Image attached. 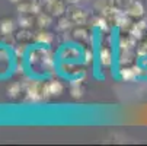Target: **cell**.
I'll return each mask as SVG.
<instances>
[{
    "instance_id": "1",
    "label": "cell",
    "mask_w": 147,
    "mask_h": 146,
    "mask_svg": "<svg viewBox=\"0 0 147 146\" xmlns=\"http://www.w3.org/2000/svg\"><path fill=\"white\" fill-rule=\"evenodd\" d=\"M28 60H29V65H31V66H35V65L39 63V65H41V69L47 70L48 73L54 72V69H55L53 54H51L47 48H44V47L29 50Z\"/></svg>"
},
{
    "instance_id": "2",
    "label": "cell",
    "mask_w": 147,
    "mask_h": 146,
    "mask_svg": "<svg viewBox=\"0 0 147 146\" xmlns=\"http://www.w3.org/2000/svg\"><path fill=\"white\" fill-rule=\"evenodd\" d=\"M69 18L74 25H86L88 19H89V13L86 9L79 7L77 5H70L69 7Z\"/></svg>"
},
{
    "instance_id": "3",
    "label": "cell",
    "mask_w": 147,
    "mask_h": 146,
    "mask_svg": "<svg viewBox=\"0 0 147 146\" xmlns=\"http://www.w3.org/2000/svg\"><path fill=\"white\" fill-rule=\"evenodd\" d=\"M60 58L63 61H71V63H77V60L83 56V53L76 47V45H64L60 50Z\"/></svg>"
},
{
    "instance_id": "4",
    "label": "cell",
    "mask_w": 147,
    "mask_h": 146,
    "mask_svg": "<svg viewBox=\"0 0 147 146\" xmlns=\"http://www.w3.org/2000/svg\"><path fill=\"white\" fill-rule=\"evenodd\" d=\"M144 70L146 69H141L137 66H125L119 69V77L125 82H131V80H136L138 76H141Z\"/></svg>"
},
{
    "instance_id": "5",
    "label": "cell",
    "mask_w": 147,
    "mask_h": 146,
    "mask_svg": "<svg viewBox=\"0 0 147 146\" xmlns=\"http://www.w3.org/2000/svg\"><path fill=\"white\" fill-rule=\"evenodd\" d=\"M53 39H54V35L45 29H38V32L34 34V43L38 44V45H51L53 43Z\"/></svg>"
},
{
    "instance_id": "6",
    "label": "cell",
    "mask_w": 147,
    "mask_h": 146,
    "mask_svg": "<svg viewBox=\"0 0 147 146\" xmlns=\"http://www.w3.org/2000/svg\"><path fill=\"white\" fill-rule=\"evenodd\" d=\"M47 10L51 16H63L66 13V0H53L51 3L47 5Z\"/></svg>"
},
{
    "instance_id": "7",
    "label": "cell",
    "mask_w": 147,
    "mask_h": 146,
    "mask_svg": "<svg viewBox=\"0 0 147 146\" xmlns=\"http://www.w3.org/2000/svg\"><path fill=\"white\" fill-rule=\"evenodd\" d=\"M125 12H127V15L131 19H141L144 16V5L140 2V0H134Z\"/></svg>"
},
{
    "instance_id": "8",
    "label": "cell",
    "mask_w": 147,
    "mask_h": 146,
    "mask_svg": "<svg viewBox=\"0 0 147 146\" xmlns=\"http://www.w3.org/2000/svg\"><path fill=\"white\" fill-rule=\"evenodd\" d=\"M99 63L105 67H109L114 63V54L109 47H100L99 50Z\"/></svg>"
},
{
    "instance_id": "9",
    "label": "cell",
    "mask_w": 147,
    "mask_h": 146,
    "mask_svg": "<svg viewBox=\"0 0 147 146\" xmlns=\"http://www.w3.org/2000/svg\"><path fill=\"white\" fill-rule=\"evenodd\" d=\"M71 35L76 41L79 43H88L90 39V34H89V29L85 28V25H77L73 31H71Z\"/></svg>"
},
{
    "instance_id": "10",
    "label": "cell",
    "mask_w": 147,
    "mask_h": 146,
    "mask_svg": "<svg viewBox=\"0 0 147 146\" xmlns=\"http://www.w3.org/2000/svg\"><path fill=\"white\" fill-rule=\"evenodd\" d=\"M90 26L92 28H96L102 32H109L111 29V24L108 22V19L105 16H95L90 19Z\"/></svg>"
},
{
    "instance_id": "11",
    "label": "cell",
    "mask_w": 147,
    "mask_h": 146,
    "mask_svg": "<svg viewBox=\"0 0 147 146\" xmlns=\"http://www.w3.org/2000/svg\"><path fill=\"white\" fill-rule=\"evenodd\" d=\"M15 37H16L18 44H31L34 41V34L29 29H25V28H20L15 34Z\"/></svg>"
},
{
    "instance_id": "12",
    "label": "cell",
    "mask_w": 147,
    "mask_h": 146,
    "mask_svg": "<svg viewBox=\"0 0 147 146\" xmlns=\"http://www.w3.org/2000/svg\"><path fill=\"white\" fill-rule=\"evenodd\" d=\"M47 91L50 96H58L64 91V85L58 80H51V82H47Z\"/></svg>"
},
{
    "instance_id": "13",
    "label": "cell",
    "mask_w": 147,
    "mask_h": 146,
    "mask_svg": "<svg viewBox=\"0 0 147 146\" xmlns=\"http://www.w3.org/2000/svg\"><path fill=\"white\" fill-rule=\"evenodd\" d=\"M53 24V18L48 13H38L35 18V25L38 26V29H45Z\"/></svg>"
},
{
    "instance_id": "14",
    "label": "cell",
    "mask_w": 147,
    "mask_h": 146,
    "mask_svg": "<svg viewBox=\"0 0 147 146\" xmlns=\"http://www.w3.org/2000/svg\"><path fill=\"white\" fill-rule=\"evenodd\" d=\"M18 24L20 28H25V29H31L35 25V18L31 13H20L19 19H18Z\"/></svg>"
},
{
    "instance_id": "15",
    "label": "cell",
    "mask_w": 147,
    "mask_h": 146,
    "mask_svg": "<svg viewBox=\"0 0 147 146\" xmlns=\"http://www.w3.org/2000/svg\"><path fill=\"white\" fill-rule=\"evenodd\" d=\"M22 88H24V85L20 82H12L10 85L7 86V89H6V92H7V96L9 98H18L20 94H22Z\"/></svg>"
},
{
    "instance_id": "16",
    "label": "cell",
    "mask_w": 147,
    "mask_h": 146,
    "mask_svg": "<svg viewBox=\"0 0 147 146\" xmlns=\"http://www.w3.org/2000/svg\"><path fill=\"white\" fill-rule=\"evenodd\" d=\"M13 29H15V22L9 18H5L0 20V32L2 35H7V34H13Z\"/></svg>"
},
{
    "instance_id": "17",
    "label": "cell",
    "mask_w": 147,
    "mask_h": 146,
    "mask_svg": "<svg viewBox=\"0 0 147 146\" xmlns=\"http://www.w3.org/2000/svg\"><path fill=\"white\" fill-rule=\"evenodd\" d=\"M114 6H115V0H95V3H93V9L100 13Z\"/></svg>"
},
{
    "instance_id": "18",
    "label": "cell",
    "mask_w": 147,
    "mask_h": 146,
    "mask_svg": "<svg viewBox=\"0 0 147 146\" xmlns=\"http://www.w3.org/2000/svg\"><path fill=\"white\" fill-rule=\"evenodd\" d=\"M71 26H73V22L70 20V18H63V16H60L58 24H57V29H58V31H69Z\"/></svg>"
},
{
    "instance_id": "19",
    "label": "cell",
    "mask_w": 147,
    "mask_h": 146,
    "mask_svg": "<svg viewBox=\"0 0 147 146\" xmlns=\"http://www.w3.org/2000/svg\"><path fill=\"white\" fill-rule=\"evenodd\" d=\"M3 37V39H2V43H3V45L5 47H15V44L18 43L16 41V37L13 35V34H7V35H2Z\"/></svg>"
},
{
    "instance_id": "20",
    "label": "cell",
    "mask_w": 147,
    "mask_h": 146,
    "mask_svg": "<svg viewBox=\"0 0 147 146\" xmlns=\"http://www.w3.org/2000/svg\"><path fill=\"white\" fill-rule=\"evenodd\" d=\"M26 53H28V44H19V45L15 47V54H16L18 58L19 57L24 58L26 56Z\"/></svg>"
},
{
    "instance_id": "21",
    "label": "cell",
    "mask_w": 147,
    "mask_h": 146,
    "mask_svg": "<svg viewBox=\"0 0 147 146\" xmlns=\"http://www.w3.org/2000/svg\"><path fill=\"white\" fill-rule=\"evenodd\" d=\"M18 12L19 13H31L32 15V6H31V2L25 3V2H19L18 3Z\"/></svg>"
},
{
    "instance_id": "22",
    "label": "cell",
    "mask_w": 147,
    "mask_h": 146,
    "mask_svg": "<svg viewBox=\"0 0 147 146\" xmlns=\"http://www.w3.org/2000/svg\"><path fill=\"white\" fill-rule=\"evenodd\" d=\"M70 94H71V96H73L74 99L82 98V95H83V88H82V85H71Z\"/></svg>"
},
{
    "instance_id": "23",
    "label": "cell",
    "mask_w": 147,
    "mask_h": 146,
    "mask_svg": "<svg viewBox=\"0 0 147 146\" xmlns=\"http://www.w3.org/2000/svg\"><path fill=\"white\" fill-rule=\"evenodd\" d=\"M133 2H134V0H115V6L122 9V10H127Z\"/></svg>"
},
{
    "instance_id": "24",
    "label": "cell",
    "mask_w": 147,
    "mask_h": 146,
    "mask_svg": "<svg viewBox=\"0 0 147 146\" xmlns=\"http://www.w3.org/2000/svg\"><path fill=\"white\" fill-rule=\"evenodd\" d=\"M83 61H85V65H89L92 63V60H93V53L89 50V48H85L83 50Z\"/></svg>"
},
{
    "instance_id": "25",
    "label": "cell",
    "mask_w": 147,
    "mask_h": 146,
    "mask_svg": "<svg viewBox=\"0 0 147 146\" xmlns=\"http://www.w3.org/2000/svg\"><path fill=\"white\" fill-rule=\"evenodd\" d=\"M79 2L80 0H66V3H69V5H79Z\"/></svg>"
},
{
    "instance_id": "26",
    "label": "cell",
    "mask_w": 147,
    "mask_h": 146,
    "mask_svg": "<svg viewBox=\"0 0 147 146\" xmlns=\"http://www.w3.org/2000/svg\"><path fill=\"white\" fill-rule=\"evenodd\" d=\"M51 2H53V0H42V5H45V6H47V5H48V3H51Z\"/></svg>"
},
{
    "instance_id": "27",
    "label": "cell",
    "mask_w": 147,
    "mask_h": 146,
    "mask_svg": "<svg viewBox=\"0 0 147 146\" xmlns=\"http://www.w3.org/2000/svg\"><path fill=\"white\" fill-rule=\"evenodd\" d=\"M9 2H12V3H19L20 0H9Z\"/></svg>"
}]
</instances>
